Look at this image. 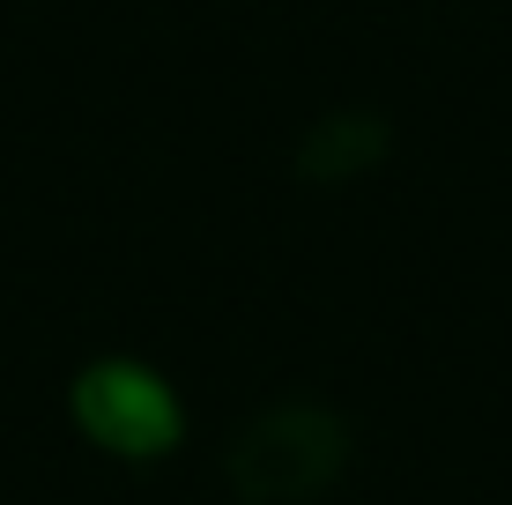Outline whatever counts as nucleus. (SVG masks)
Instances as JSON below:
<instances>
[{"mask_svg":"<svg viewBox=\"0 0 512 505\" xmlns=\"http://www.w3.org/2000/svg\"><path fill=\"white\" fill-rule=\"evenodd\" d=\"M67 424L90 454L119 468H156L171 454H186L193 439V402L186 387L141 350H104L82 357L67 379Z\"/></svg>","mask_w":512,"mask_h":505,"instance_id":"nucleus-1","label":"nucleus"},{"mask_svg":"<svg viewBox=\"0 0 512 505\" xmlns=\"http://www.w3.org/2000/svg\"><path fill=\"white\" fill-rule=\"evenodd\" d=\"M349 468V424L320 402H268L231 439V483L245 505H312Z\"/></svg>","mask_w":512,"mask_h":505,"instance_id":"nucleus-2","label":"nucleus"}]
</instances>
